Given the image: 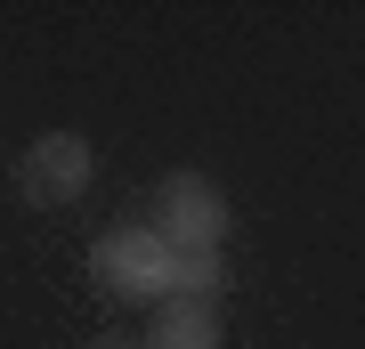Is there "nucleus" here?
Returning a JSON list of instances; mask_svg holds the SVG:
<instances>
[{"instance_id":"nucleus-4","label":"nucleus","mask_w":365,"mask_h":349,"mask_svg":"<svg viewBox=\"0 0 365 349\" xmlns=\"http://www.w3.org/2000/svg\"><path fill=\"white\" fill-rule=\"evenodd\" d=\"M138 349H220V300H163Z\"/></svg>"},{"instance_id":"nucleus-2","label":"nucleus","mask_w":365,"mask_h":349,"mask_svg":"<svg viewBox=\"0 0 365 349\" xmlns=\"http://www.w3.org/2000/svg\"><path fill=\"white\" fill-rule=\"evenodd\" d=\"M90 179H98V155H90L81 130H49V138H33L25 163H16V195H25L33 211H57V203H73V195H90Z\"/></svg>"},{"instance_id":"nucleus-6","label":"nucleus","mask_w":365,"mask_h":349,"mask_svg":"<svg viewBox=\"0 0 365 349\" xmlns=\"http://www.w3.org/2000/svg\"><path fill=\"white\" fill-rule=\"evenodd\" d=\"M98 349H138V341H98Z\"/></svg>"},{"instance_id":"nucleus-5","label":"nucleus","mask_w":365,"mask_h":349,"mask_svg":"<svg viewBox=\"0 0 365 349\" xmlns=\"http://www.w3.org/2000/svg\"><path fill=\"white\" fill-rule=\"evenodd\" d=\"M220 285H227L220 252H170V268H163V300H220Z\"/></svg>"},{"instance_id":"nucleus-3","label":"nucleus","mask_w":365,"mask_h":349,"mask_svg":"<svg viewBox=\"0 0 365 349\" xmlns=\"http://www.w3.org/2000/svg\"><path fill=\"white\" fill-rule=\"evenodd\" d=\"M90 268L98 285H114L122 300H163V268H170V244L155 228H114L90 244Z\"/></svg>"},{"instance_id":"nucleus-1","label":"nucleus","mask_w":365,"mask_h":349,"mask_svg":"<svg viewBox=\"0 0 365 349\" xmlns=\"http://www.w3.org/2000/svg\"><path fill=\"white\" fill-rule=\"evenodd\" d=\"M155 236L170 252H220L227 244V195L203 171H170L155 187Z\"/></svg>"}]
</instances>
